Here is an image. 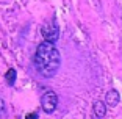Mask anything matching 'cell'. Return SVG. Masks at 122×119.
I'll use <instances>...</instances> for the list:
<instances>
[{"mask_svg":"<svg viewBox=\"0 0 122 119\" xmlns=\"http://www.w3.org/2000/svg\"><path fill=\"white\" fill-rule=\"evenodd\" d=\"M61 64V57L58 49L50 42H41L35 53V66L38 72L46 78H50L58 72Z\"/></svg>","mask_w":122,"mask_h":119,"instance_id":"1","label":"cell"},{"mask_svg":"<svg viewBox=\"0 0 122 119\" xmlns=\"http://www.w3.org/2000/svg\"><path fill=\"white\" fill-rule=\"evenodd\" d=\"M41 35H42L46 42H50V44L56 42L58 38H60V28H58L55 19L53 21H47L41 25Z\"/></svg>","mask_w":122,"mask_h":119,"instance_id":"2","label":"cell"},{"mask_svg":"<svg viewBox=\"0 0 122 119\" xmlns=\"http://www.w3.org/2000/svg\"><path fill=\"white\" fill-rule=\"evenodd\" d=\"M41 107L46 113H53L58 107V96L53 91H47L41 99Z\"/></svg>","mask_w":122,"mask_h":119,"instance_id":"3","label":"cell"},{"mask_svg":"<svg viewBox=\"0 0 122 119\" xmlns=\"http://www.w3.org/2000/svg\"><path fill=\"white\" fill-rule=\"evenodd\" d=\"M107 105H110V107H116V105L119 103V93L116 89H111L107 93Z\"/></svg>","mask_w":122,"mask_h":119,"instance_id":"4","label":"cell"},{"mask_svg":"<svg viewBox=\"0 0 122 119\" xmlns=\"http://www.w3.org/2000/svg\"><path fill=\"white\" fill-rule=\"evenodd\" d=\"M105 113H107V107H105L103 102L97 100L96 103H94V114L97 116V118H103Z\"/></svg>","mask_w":122,"mask_h":119,"instance_id":"5","label":"cell"},{"mask_svg":"<svg viewBox=\"0 0 122 119\" xmlns=\"http://www.w3.org/2000/svg\"><path fill=\"white\" fill-rule=\"evenodd\" d=\"M6 82H8V85H14V82H16V71L14 69H10L6 72Z\"/></svg>","mask_w":122,"mask_h":119,"instance_id":"6","label":"cell"},{"mask_svg":"<svg viewBox=\"0 0 122 119\" xmlns=\"http://www.w3.org/2000/svg\"><path fill=\"white\" fill-rule=\"evenodd\" d=\"M25 119H38V114L36 113H31V114H27Z\"/></svg>","mask_w":122,"mask_h":119,"instance_id":"7","label":"cell"}]
</instances>
